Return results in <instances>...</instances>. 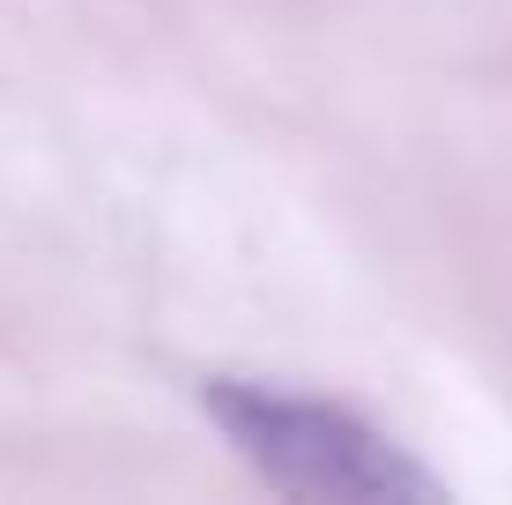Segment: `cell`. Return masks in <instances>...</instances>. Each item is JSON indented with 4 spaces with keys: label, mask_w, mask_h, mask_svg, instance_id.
<instances>
[{
    "label": "cell",
    "mask_w": 512,
    "mask_h": 505,
    "mask_svg": "<svg viewBox=\"0 0 512 505\" xmlns=\"http://www.w3.org/2000/svg\"><path fill=\"white\" fill-rule=\"evenodd\" d=\"M193 402L231 439V454L282 498H312V505H438L446 498V483L401 439H386L372 416L327 402V394L216 372L201 379Z\"/></svg>",
    "instance_id": "cell-1"
}]
</instances>
